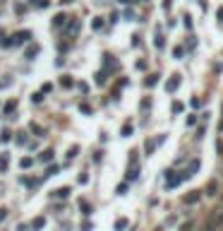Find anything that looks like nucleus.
I'll return each mask as SVG.
<instances>
[{"instance_id": "40", "label": "nucleus", "mask_w": 223, "mask_h": 231, "mask_svg": "<svg viewBox=\"0 0 223 231\" xmlns=\"http://www.w3.org/2000/svg\"><path fill=\"white\" fill-rule=\"evenodd\" d=\"M185 27H187V29L192 27V17H190V15H185Z\"/></svg>"}, {"instance_id": "29", "label": "nucleus", "mask_w": 223, "mask_h": 231, "mask_svg": "<svg viewBox=\"0 0 223 231\" xmlns=\"http://www.w3.org/2000/svg\"><path fill=\"white\" fill-rule=\"evenodd\" d=\"M77 152H79V147L74 145V147H70V152H67V159H74L77 157Z\"/></svg>"}, {"instance_id": "30", "label": "nucleus", "mask_w": 223, "mask_h": 231, "mask_svg": "<svg viewBox=\"0 0 223 231\" xmlns=\"http://www.w3.org/2000/svg\"><path fill=\"white\" fill-rule=\"evenodd\" d=\"M36 53H38V46H31V48L27 51V58H34Z\"/></svg>"}, {"instance_id": "3", "label": "nucleus", "mask_w": 223, "mask_h": 231, "mask_svg": "<svg viewBox=\"0 0 223 231\" xmlns=\"http://www.w3.org/2000/svg\"><path fill=\"white\" fill-rule=\"evenodd\" d=\"M199 200H202V190H190V193L182 195V202L185 205H197Z\"/></svg>"}, {"instance_id": "34", "label": "nucleus", "mask_w": 223, "mask_h": 231, "mask_svg": "<svg viewBox=\"0 0 223 231\" xmlns=\"http://www.w3.org/2000/svg\"><path fill=\"white\" fill-rule=\"evenodd\" d=\"M79 111H82V113H91V106H89V104H82Z\"/></svg>"}, {"instance_id": "37", "label": "nucleus", "mask_w": 223, "mask_h": 231, "mask_svg": "<svg viewBox=\"0 0 223 231\" xmlns=\"http://www.w3.org/2000/svg\"><path fill=\"white\" fill-rule=\"evenodd\" d=\"M149 106H151V99H144V101H142V109H144V111H146Z\"/></svg>"}, {"instance_id": "4", "label": "nucleus", "mask_w": 223, "mask_h": 231, "mask_svg": "<svg viewBox=\"0 0 223 231\" xmlns=\"http://www.w3.org/2000/svg\"><path fill=\"white\" fill-rule=\"evenodd\" d=\"M27 41H31V31H17L15 34V39L10 41L12 46H17V44H27Z\"/></svg>"}, {"instance_id": "23", "label": "nucleus", "mask_w": 223, "mask_h": 231, "mask_svg": "<svg viewBox=\"0 0 223 231\" xmlns=\"http://www.w3.org/2000/svg\"><path fill=\"white\" fill-rule=\"evenodd\" d=\"M91 27H94V31H98V29H103V19H101V17H96L94 22H91Z\"/></svg>"}, {"instance_id": "8", "label": "nucleus", "mask_w": 223, "mask_h": 231, "mask_svg": "<svg viewBox=\"0 0 223 231\" xmlns=\"http://www.w3.org/2000/svg\"><path fill=\"white\" fill-rule=\"evenodd\" d=\"M204 193L209 195V197H216V195H218V183H216V181H209V185H206Z\"/></svg>"}, {"instance_id": "33", "label": "nucleus", "mask_w": 223, "mask_h": 231, "mask_svg": "<svg viewBox=\"0 0 223 231\" xmlns=\"http://www.w3.org/2000/svg\"><path fill=\"white\" fill-rule=\"evenodd\" d=\"M125 190H127V185H125V183H123V185H118V188H115V193H118V195H125Z\"/></svg>"}, {"instance_id": "11", "label": "nucleus", "mask_w": 223, "mask_h": 231, "mask_svg": "<svg viewBox=\"0 0 223 231\" xmlns=\"http://www.w3.org/2000/svg\"><path fill=\"white\" fill-rule=\"evenodd\" d=\"M65 22H67V15H63V12H60V15H55L53 17V27L58 29V27H65Z\"/></svg>"}, {"instance_id": "38", "label": "nucleus", "mask_w": 223, "mask_h": 231, "mask_svg": "<svg viewBox=\"0 0 223 231\" xmlns=\"http://www.w3.org/2000/svg\"><path fill=\"white\" fill-rule=\"evenodd\" d=\"M137 70H146V63H144V60H137Z\"/></svg>"}, {"instance_id": "5", "label": "nucleus", "mask_w": 223, "mask_h": 231, "mask_svg": "<svg viewBox=\"0 0 223 231\" xmlns=\"http://www.w3.org/2000/svg\"><path fill=\"white\" fill-rule=\"evenodd\" d=\"M197 171H199V159H194V161L190 164V169H187V171H182L180 176H182V181H187V178H192Z\"/></svg>"}, {"instance_id": "48", "label": "nucleus", "mask_w": 223, "mask_h": 231, "mask_svg": "<svg viewBox=\"0 0 223 231\" xmlns=\"http://www.w3.org/2000/svg\"><path fill=\"white\" fill-rule=\"evenodd\" d=\"M218 231H223V226H221V229H218Z\"/></svg>"}, {"instance_id": "16", "label": "nucleus", "mask_w": 223, "mask_h": 231, "mask_svg": "<svg viewBox=\"0 0 223 231\" xmlns=\"http://www.w3.org/2000/svg\"><path fill=\"white\" fill-rule=\"evenodd\" d=\"M7 166H10V159H7V154H2V157H0V173L7 171Z\"/></svg>"}, {"instance_id": "42", "label": "nucleus", "mask_w": 223, "mask_h": 231, "mask_svg": "<svg viewBox=\"0 0 223 231\" xmlns=\"http://www.w3.org/2000/svg\"><path fill=\"white\" fill-rule=\"evenodd\" d=\"M5 217H7V210H5V207H0V222H2Z\"/></svg>"}, {"instance_id": "15", "label": "nucleus", "mask_w": 223, "mask_h": 231, "mask_svg": "<svg viewBox=\"0 0 223 231\" xmlns=\"http://www.w3.org/2000/svg\"><path fill=\"white\" fill-rule=\"evenodd\" d=\"M127 224H130V222H127L125 217H120V219L115 222V231H125V229H127Z\"/></svg>"}, {"instance_id": "14", "label": "nucleus", "mask_w": 223, "mask_h": 231, "mask_svg": "<svg viewBox=\"0 0 223 231\" xmlns=\"http://www.w3.org/2000/svg\"><path fill=\"white\" fill-rule=\"evenodd\" d=\"M72 84H74V82H72V77H70V75H63V77H60V87H65V89H70Z\"/></svg>"}, {"instance_id": "13", "label": "nucleus", "mask_w": 223, "mask_h": 231, "mask_svg": "<svg viewBox=\"0 0 223 231\" xmlns=\"http://www.w3.org/2000/svg\"><path fill=\"white\" fill-rule=\"evenodd\" d=\"M79 210H82L84 217H89V214H91V205L87 202V200H79Z\"/></svg>"}, {"instance_id": "25", "label": "nucleus", "mask_w": 223, "mask_h": 231, "mask_svg": "<svg viewBox=\"0 0 223 231\" xmlns=\"http://www.w3.org/2000/svg\"><path fill=\"white\" fill-rule=\"evenodd\" d=\"M156 82H158V75H149L146 77V87H154Z\"/></svg>"}, {"instance_id": "49", "label": "nucleus", "mask_w": 223, "mask_h": 231, "mask_svg": "<svg viewBox=\"0 0 223 231\" xmlns=\"http://www.w3.org/2000/svg\"><path fill=\"white\" fill-rule=\"evenodd\" d=\"M142 2H146V0H142Z\"/></svg>"}, {"instance_id": "7", "label": "nucleus", "mask_w": 223, "mask_h": 231, "mask_svg": "<svg viewBox=\"0 0 223 231\" xmlns=\"http://www.w3.org/2000/svg\"><path fill=\"white\" fill-rule=\"evenodd\" d=\"M70 185H65V188H55L53 190V197H63V200H67V197H70Z\"/></svg>"}, {"instance_id": "46", "label": "nucleus", "mask_w": 223, "mask_h": 231, "mask_svg": "<svg viewBox=\"0 0 223 231\" xmlns=\"http://www.w3.org/2000/svg\"><path fill=\"white\" fill-rule=\"evenodd\" d=\"M118 2H120V5H130L132 0H118Z\"/></svg>"}, {"instance_id": "26", "label": "nucleus", "mask_w": 223, "mask_h": 231, "mask_svg": "<svg viewBox=\"0 0 223 231\" xmlns=\"http://www.w3.org/2000/svg\"><path fill=\"white\" fill-rule=\"evenodd\" d=\"M182 53H185V48H182V46H175V48H173V58H182Z\"/></svg>"}, {"instance_id": "6", "label": "nucleus", "mask_w": 223, "mask_h": 231, "mask_svg": "<svg viewBox=\"0 0 223 231\" xmlns=\"http://www.w3.org/2000/svg\"><path fill=\"white\" fill-rule=\"evenodd\" d=\"M178 87H180V77H178V75H173L168 82H166V92H175Z\"/></svg>"}, {"instance_id": "47", "label": "nucleus", "mask_w": 223, "mask_h": 231, "mask_svg": "<svg viewBox=\"0 0 223 231\" xmlns=\"http://www.w3.org/2000/svg\"><path fill=\"white\" fill-rule=\"evenodd\" d=\"M70 2H74V0H60V5H70Z\"/></svg>"}, {"instance_id": "43", "label": "nucleus", "mask_w": 223, "mask_h": 231, "mask_svg": "<svg viewBox=\"0 0 223 231\" xmlns=\"http://www.w3.org/2000/svg\"><path fill=\"white\" fill-rule=\"evenodd\" d=\"M216 149H218V152L223 154V140H218V142H216Z\"/></svg>"}, {"instance_id": "2", "label": "nucleus", "mask_w": 223, "mask_h": 231, "mask_svg": "<svg viewBox=\"0 0 223 231\" xmlns=\"http://www.w3.org/2000/svg\"><path fill=\"white\" fill-rule=\"evenodd\" d=\"M182 183V176H178L175 171H166V188H175Z\"/></svg>"}, {"instance_id": "21", "label": "nucleus", "mask_w": 223, "mask_h": 231, "mask_svg": "<svg viewBox=\"0 0 223 231\" xmlns=\"http://www.w3.org/2000/svg\"><path fill=\"white\" fill-rule=\"evenodd\" d=\"M31 164H34V159H31V157H22V161H19V166H22V169H29Z\"/></svg>"}, {"instance_id": "20", "label": "nucleus", "mask_w": 223, "mask_h": 231, "mask_svg": "<svg viewBox=\"0 0 223 231\" xmlns=\"http://www.w3.org/2000/svg\"><path fill=\"white\" fill-rule=\"evenodd\" d=\"M10 140H12V132H10V130H2V132H0V142L5 145V142H10Z\"/></svg>"}, {"instance_id": "32", "label": "nucleus", "mask_w": 223, "mask_h": 231, "mask_svg": "<svg viewBox=\"0 0 223 231\" xmlns=\"http://www.w3.org/2000/svg\"><path fill=\"white\" fill-rule=\"evenodd\" d=\"M192 226H194V224H192V222H185V224H182V226H180V231H192Z\"/></svg>"}, {"instance_id": "31", "label": "nucleus", "mask_w": 223, "mask_h": 231, "mask_svg": "<svg viewBox=\"0 0 223 231\" xmlns=\"http://www.w3.org/2000/svg\"><path fill=\"white\" fill-rule=\"evenodd\" d=\"M182 111V104L180 101H173V113H180Z\"/></svg>"}, {"instance_id": "9", "label": "nucleus", "mask_w": 223, "mask_h": 231, "mask_svg": "<svg viewBox=\"0 0 223 231\" xmlns=\"http://www.w3.org/2000/svg\"><path fill=\"white\" fill-rule=\"evenodd\" d=\"M53 149H46V152H41V154H38V161H43V164H51V161H53Z\"/></svg>"}, {"instance_id": "45", "label": "nucleus", "mask_w": 223, "mask_h": 231, "mask_svg": "<svg viewBox=\"0 0 223 231\" xmlns=\"http://www.w3.org/2000/svg\"><path fill=\"white\" fill-rule=\"evenodd\" d=\"M170 7V0H163V10H168Z\"/></svg>"}, {"instance_id": "35", "label": "nucleus", "mask_w": 223, "mask_h": 231, "mask_svg": "<svg viewBox=\"0 0 223 231\" xmlns=\"http://www.w3.org/2000/svg\"><path fill=\"white\" fill-rule=\"evenodd\" d=\"M55 173H58V166H48V173L46 176H55Z\"/></svg>"}, {"instance_id": "24", "label": "nucleus", "mask_w": 223, "mask_h": 231, "mask_svg": "<svg viewBox=\"0 0 223 231\" xmlns=\"http://www.w3.org/2000/svg\"><path fill=\"white\" fill-rule=\"evenodd\" d=\"M154 44H156V48H158V51H161V48L166 46V39L161 36V34H156V41H154Z\"/></svg>"}, {"instance_id": "41", "label": "nucleus", "mask_w": 223, "mask_h": 231, "mask_svg": "<svg viewBox=\"0 0 223 231\" xmlns=\"http://www.w3.org/2000/svg\"><path fill=\"white\" fill-rule=\"evenodd\" d=\"M36 5L38 7H48V0H36Z\"/></svg>"}, {"instance_id": "44", "label": "nucleus", "mask_w": 223, "mask_h": 231, "mask_svg": "<svg viewBox=\"0 0 223 231\" xmlns=\"http://www.w3.org/2000/svg\"><path fill=\"white\" fill-rule=\"evenodd\" d=\"M17 231H29V224H19V226H17Z\"/></svg>"}, {"instance_id": "28", "label": "nucleus", "mask_w": 223, "mask_h": 231, "mask_svg": "<svg viewBox=\"0 0 223 231\" xmlns=\"http://www.w3.org/2000/svg\"><path fill=\"white\" fill-rule=\"evenodd\" d=\"M154 147H156V140H149V142H146V147H144V149H146V154H151Z\"/></svg>"}, {"instance_id": "27", "label": "nucleus", "mask_w": 223, "mask_h": 231, "mask_svg": "<svg viewBox=\"0 0 223 231\" xmlns=\"http://www.w3.org/2000/svg\"><path fill=\"white\" fill-rule=\"evenodd\" d=\"M29 128H31V132H36V135H38V137H43V130L38 128V125H36V123H31V125H29Z\"/></svg>"}, {"instance_id": "1", "label": "nucleus", "mask_w": 223, "mask_h": 231, "mask_svg": "<svg viewBox=\"0 0 223 231\" xmlns=\"http://www.w3.org/2000/svg\"><path fill=\"white\" fill-rule=\"evenodd\" d=\"M221 226H223V212L221 210H218V212L214 210V212L209 214V219H206V224H204L202 231H218Z\"/></svg>"}, {"instance_id": "18", "label": "nucleus", "mask_w": 223, "mask_h": 231, "mask_svg": "<svg viewBox=\"0 0 223 231\" xmlns=\"http://www.w3.org/2000/svg\"><path fill=\"white\" fill-rule=\"evenodd\" d=\"M103 63H106L108 70H113V67H115V60H113V56H108V53L103 56Z\"/></svg>"}, {"instance_id": "50", "label": "nucleus", "mask_w": 223, "mask_h": 231, "mask_svg": "<svg viewBox=\"0 0 223 231\" xmlns=\"http://www.w3.org/2000/svg\"><path fill=\"white\" fill-rule=\"evenodd\" d=\"M34 2H36V0H34Z\"/></svg>"}, {"instance_id": "19", "label": "nucleus", "mask_w": 223, "mask_h": 231, "mask_svg": "<svg viewBox=\"0 0 223 231\" xmlns=\"http://www.w3.org/2000/svg\"><path fill=\"white\" fill-rule=\"evenodd\" d=\"M77 29H79V22H77V19H72L70 27H67V34H77Z\"/></svg>"}, {"instance_id": "39", "label": "nucleus", "mask_w": 223, "mask_h": 231, "mask_svg": "<svg viewBox=\"0 0 223 231\" xmlns=\"http://www.w3.org/2000/svg\"><path fill=\"white\" fill-rule=\"evenodd\" d=\"M190 104H192V109H199V106H202V101H199V99H192Z\"/></svg>"}, {"instance_id": "22", "label": "nucleus", "mask_w": 223, "mask_h": 231, "mask_svg": "<svg viewBox=\"0 0 223 231\" xmlns=\"http://www.w3.org/2000/svg\"><path fill=\"white\" fill-rule=\"evenodd\" d=\"M132 135V123H125L123 125V137H130Z\"/></svg>"}, {"instance_id": "10", "label": "nucleus", "mask_w": 223, "mask_h": 231, "mask_svg": "<svg viewBox=\"0 0 223 231\" xmlns=\"http://www.w3.org/2000/svg\"><path fill=\"white\" fill-rule=\"evenodd\" d=\"M46 226V217H36L34 222L29 224V229H34V231H38V229H43Z\"/></svg>"}, {"instance_id": "17", "label": "nucleus", "mask_w": 223, "mask_h": 231, "mask_svg": "<svg viewBox=\"0 0 223 231\" xmlns=\"http://www.w3.org/2000/svg\"><path fill=\"white\" fill-rule=\"evenodd\" d=\"M15 109H17V101L12 99V101H7V104H5V109H2V111H5V113H15Z\"/></svg>"}, {"instance_id": "12", "label": "nucleus", "mask_w": 223, "mask_h": 231, "mask_svg": "<svg viewBox=\"0 0 223 231\" xmlns=\"http://www.w3.org/2000/svg\"><path fill=\"white\" fill-rule=\"evenodd\" d=\"M106 77H108V72H106V70H98V72H96V77H94V82H96V84H106Z\"/></svg>"}, {"instance_id": "36", "label": "nucleus", "mask_w": 223, "mask_h": 231, "mask_svg": "<svg viewBox=\"0 0 223 231\" xmlns=\"http://www.w3.org/2000/svg\"><path fill=\"white\" fill-rule=\"evenodd\" d=\"M51 89H53V84H43V87H41V94H43V92L48 94V92H51Z\"/></svg>"}]
</instances>
